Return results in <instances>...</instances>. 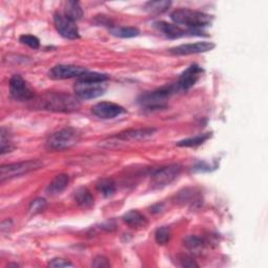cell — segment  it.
<instances>
[{
	"label": "cell",
	"instance_id": "obj_1",
	"mask_svg": "<svg viewBox=\"0 0 268 268\" xmlns=\"http://www.w3.org/2000/svg\"><path fill=\"white\" fill-rule=\"evenodd\" d=\"M109 76L99 72H85L74 85V93L81 100H91L103 95L107 89Z\"/></svg>",
	"mask_w": 268,
	"mask_h": 268
},
{
	"label": "cell",
	"instance_id": "obj_2",
	"mask_svg": "<svg viewBox=\"0 0 268 268\" xmlns=\"http://www.w3.org/2000/svg\"><path fill=\"white\" fill-rule=\"evenodd\" d=\"M39 108L53 112L76 111L81 104L79 98L64 92H47L38 100Z\"/></svg>",
	"mask_w": 268,
	"mask_h": 268
},
{
	"label": "cell",
	"instance_id": "obj_3",
	"mask_svg": "<svg viewBox=\"0 0 268 268\" xmlns=\"http://www.w3.org/2000/svg\"><path fill=\"white\" fill-rule=\"evenodd\" d=\"M171 19L176 24L184 25L190 30H200L210 25L213 22V16L190 9H179L174 11L171 14Z\"/></svg>",
	"mask_w": 268,
	"mask_h": 268
},
{
	"label": "cell",
	"instance_id": "obj_4",
	"mask_svg": "<svg viewBox=\"0 0 268 268\" xmlns=\"http://www.w3.org/2000/svg\"><path fill=\"white\" fill-rule=\"evenodd\" d=\"M81 139V134L73 128H64L50 134L46 140V148L51 151H62L76 145Z\"/></svg>",
	"mask_w": 268,
	"mask_h": 268
},
{
	"label": "cell",
	"instance_id": "obj_5",
	"mask_svg": "<svg viewBox=\"0 0 268 268\" xmlns=\"http://www.w3.org/2000/svg\"><path fill=\"white\" fill-rule=\"evenodd\" d=\"M42 167H43V163L38 159L26 160V162H20V163L3 166L0 168V181L5 182L6 180L19 177L21 175L31 173L33 171H37Z\"/></svg>",
	"mask_w": 268,
	"mask_h": 268
},
{
	"label": "cell",
	"instance_id": "obj_6",
	"mask_svg": "<svg viewBox=\"0 0 268 268\" xmlns=\"http://www.w3.org/2000/svg\"><path fill=\"white\" fill-rule=\"evenodd\" d=\"M174 92V87H164L151 92L143 94L139 99V103L142 107L149 110H158L166 108L168 105V100Z\"/></svg>",
	"mask_w": 268,
	"mask_h": 268
},
{
	"label": "cell",
	"instance_id": "obj_7",
	"mask_svg": "<svg viewBox=\"0 0 268 268\" xmlns=\"http://www.w3.org/2000/svg\"><path fill=\"white\" fill-rule=\"evenodd\" d=\"M181 168L177 165L157 169L151 175V185L153 189H162L172 183L180 174Z\"/></svg>",
	"mask_w": 268,
	"mask_h": 268
},
{
	"label": "cell",
	"instance_id": "obj_8",
	"mask_svg": "<svg viewBox=\"0 0 268 268\" xmlns=\"http://www.w3.org/2000/svg\"><path fill=\"white\" fill-rule=\"evenodd\" d=\"M10 92L13 99L24 102L33 100L35 92L25 80L19 75L14 74L10 80Z\"/></svg>",
	"mask_w": 268,
	"mask_h": 268
},
{
	"label": "cell",
	"instance_id": "obj_9",
	"mask_svg": "<svg viewBox=\"0 0 268 268\" xmlns=\"http://www.w3.org/2000/svg\"><path fill=\"white\" fill-rule=\"evenodd\" d=\"M53 22L59 34L66 39H78L80 37L79 29L74 21L66 17L63 13H56L53 16Z\"/></svg>",
	"mask_w": 268,
	"mask_h": 268
},
{
	"label": "cell",
	"instance_id": "obj_10",
	"mask_svg": "<svg viewBox=\"0 0 268 268\" xmlns=\"http://www.w3.org/2000/svg\"><path fill=\"white\" fill-rule=\"evenodd\" d=\"M92 114L103 120H110L125 113L124 107L111 102H101L95 104L91 108Z\"/></svg>",
	"mask_w": 268,
	"mask_h": 268
},
{
	"label": "cell",
	"instance_id": "obj_11",
	"mask_svg": "<svg viewBox=\"0 0 268 268\" xmlns=\"http://www.w3.org/2000/svg\"><path fill=\"white\" fill-rule=\"evenodd\" d=\"M85 72H87V69L82 66L59 64L53 66L48 71V76L52 80H66L72 78H80Z\"/></svg>",
	"mask_w": 268,
	"mask_h": 268
},
{
	"label": "cell",
	"instance_id": "obj_12",
	"mask_svg": "<svg viewBox=\"0 0 268 268\" xmlns=\"http://www.w3.org/2000/svg\"><path fill=\"white\" fill-rule=\"evenodd\" d=\"M215 48V44L213 42H196V43H187L182 44L176 47H173L170 49V52L172 55L177 56H187V55H194V53H201L206 52Z\"/></svg>",
	"mask_w": 268,
	"mask_h": 268
},
{
	"label": "cell",
	"instance_id": "obj_13",
	"mask_svg": "<svg viewBox=\"0 0 268 268\" xmlns=\"http://www.w3.org/2000/svg\"><path fill=\"white\" fill-rule=\"evenodd\" d=\"M202 72H203V69L199 65H197V64L191 65L180 74V76L178 79L177 86L182 90H189L197 83Z\"/></svg>",
	"mask_w": 268,
	"mask_h": 268
},
{
	"label": "cell",
	"instance_id": "obj_14",
	"mask_svg": "<svg viewBox=\"0 0 268 268\" xmlns=\"http://www.w3.org/2000/svg\"><path fill=\"white\" fill-rule=\"evenodd\" d=\"M156 129L144 128V129H131L125 132H121L117 136V139L122 141H140L152 137Z\"/></svg>",
	"mask_w": 268,
	"mask_h": 268
},
{
	"label": "cell",
	"instance_id": "obj_15",
	"mask_svg": "<svg viewBox=\"0 0 268 268\" xmlns=\"http://www.w3.org/2000/svg\"><path fill=\"white\" fill-rule=\"evenodd\" d=\"M154 25L159 32H162L167 38H170V39H178V38L184 37L186 34H190L189 31H184V30L180 29L178 25L168 23L165 21L156 22V23H154Z\"/></svg>",
	"mask_w": 268,
	"mask_h": 268
},
{
	"label": "cell",
	"instance_id": "obj_16",
	"mask_svg": "<svg viewBox=\"0 0 268 268\" xmlns=\"http://www.w3.org/2000/svg\"><path fill=\"white\" fill-rule=\"evenodd\" d=\"M69 183V176L67 174H59L48 184L46 192L49 195H58L62 193Z\"/></svg>",
	"mask_w": 268,
	"mask_h": 268
},
{
	"label": "cell",
	"instance_id": "obj_17",
	"mask_svg": "<svg viewBox=\"0 0 268 268\" xmlns=\"http://www.w3.org/2000/svg\"><path fill=\"white\" fill-rule=\"evenodd\" d=\"M123 220L129 226L136 228L145 227L148 224L147 218L143 215V214H141L139 210H134V209L126 213L123 216Z\"/></svg>",
	"mask_w": 268,
	"mask_h": 268
},
{
	"label": "cell",
	"instance_id": "obj_18",
	"mask_svg": "<svg viewBox=\"0 0 268 268\" xmlns=\"http://www.w3.org/2000/svg\"><path fill=\"white\" fill-rule=\"evenodd\" d=\"M74 200L82 208H90L94 204V198L86 187H81L74 192Z\"/></svg>",
	"mask_w": 268,
	"mask_h": 268
},
{
	"label": "cell",
	"instance_id": "obj_19",
	"mask_svg": "<svg viewBox=\"0 0 268 268\" xmlns=\"http://www.w3.org/2000/svg\"><path fill=\"white\" fill-rule=\"evenodd\" d=\"M63 14L75 22L83 17V10L81 7H80L79 3L67 2L65 4V9Z\"/></svg>",
	"mask_w": 268,
	"mask_h": 268
},
{
	"label": "cell",
	"instance_id": "obj_20",
	"mask_svg": "<svg viewBox=\"0 0 268 268\" xmlns=\"http://www.w3.org/2000/svg\"><path fill=\"white\" fill-rule=\"evenodd\" d=\"M97 189L104 197H110L116 193L117 186H116V182L112 179L105 178V179H101L97 183Z\"/></svg>",
	"mask_w": 268,
	"mask_h": 268
},
{
	"label": "cell",
	"instance_id": "obj_21",
	"mask_svg": "<svg viewBox=\"0 0 268 268\" xmlns=\"http://www.w3.org/2000/svg\"><path fill=\"white\" fill-rule=\"evenodd\" d=\"M171 6V2L167 0H157V2H149L145 6V10L151 14H162L166 12Z\"/></svg>",
	"mask_w": 268,
	"mask_h": 268
},
{
	"label": "cell",
	"instance_id": "obj_22",
	"mask_svg": "<svg viewBox=\"0 0 268 268\" xmlns=\"http://www.w3.org/2000/svg\"><path fill=\"white\" fill-rule=\"evenodd\" d=\"M184 245L193 253H200L205 246V241L197 236H190L185 238Z\"/></svg>",
	"mask_w": 268,
	"mask_h": 268
},
{
	"label": "cell",
	"instance_id": "obj_23",
	"mask_svg": "<svg viewBox=\"0 0 268 268\" xmlns=\"http://www.w3.org/2000/svg\"><path fill=\"white\" fill-rule=\"evenodd\" d=\"M212 137V133H204V134H200V136L191 138V139H186L183 141H180L177 143L178 147H197L202 145L204 142H206L209 138Z\"/></svg>",
	"mask_w": 268,
	"mask_h": 268
},
{
	"label": "cell",
	"instance_id": "obj_24",
	"mask_svg": "<svg viewBox=\"0 0 268 268\" xmlns=\"http://www.w3.org/2000/svg\"><path fill=\"white\" fill-rule=\"evenodd\" d=\"M111 33L116 37L120 38H133L137 37L140 34V31L137 28L132 26H122V28H113L111 29Z\"/></svg>",
	"mask_w": 268,
	"mask_h": 268
},
{
	"label": "cell",
	"instance_id": "obj_25",
	"mask_svg": "<svg viewBox=\"0 0 268 268\" xmlns=\"http://www.w3.org/2000/svg\"><path fill=\"white\" fill-rule=\"evenodd\" d=\"M171 238V229L167 226L159 227L155 233V240L159 245L167 244Z\"/></svg>",
	"mask_w": 268,
	"mask_h": 268
},
{
	"label": "cell",
	"instance_id": "obj_26",
	"mask_svg": "<svg viewBox=\"0 0 268 268\" xmlns=\"http://www.w3.org/2000/svg\"><path fill=\"white\" fill-rule=\"evenodd\" d=\"M13 149H14V146H13L11 140L9 139V131L7 133L6 129L3 128L2 129V149H0V151H2V154L4 155L8 152H11Z\"/></svg>",
	"mask_w": 268,
	"mask_h": 268
},
{
	"label": "cell",
	"instance_id": "obj_27",
	"mask_svg": "<svg viewBox=\"0 0 268 268\" xmlns=\"http://www.w3.org/2000/svg\"><path fill=\"white\" fill-rule=\"evenodd\" d=\"M19 41L22 44L28 45L34 49H38L40 47V40L36 36H33V35H22L19 38Z\"/></svg>",
	"mask_w": 268,
	"mask_h": 268
},
{
	"label": "cell",
	"instance_id": "obj_28",
	"mask_svg": "<svg viewBox=\"0 0 268 268\" xmlns=\"http://www.w3.org/2000/svg\"><path fill=\"white\" fill-rule=\"evenodd\" d=\"M46 206V201L43 198H37L35 200L32 201L31 205H30V213L35 215V214H38L40 212H42Z\"/></svg>",
	"mask_w": 268,
	"mask_h": 268
},
{
	"label": "cell",
	"instance_id": "obj_29",
	"mask_svg": "<svg viewBox=\"0 0 268 268\" xmlns=\"http://www.w3.org/2000/svg\"><path fill=\"white\" fill-rule=\"evenodd\" d=\"M72 263H70L69 261L65 260V259H61V258H57L53 259L48 263V267H55V268H61V267H71Z\"/></svg>",
	"mask_w": 268,
	"mask_h": 268
},
{
	"label": "cell",
	"instance_id": "obj_30",
	"mask_svg": "<svg viewBox=\"0 0 268 268\" xmlns=\"http://www.w3.org/2000/svg\"><path fill=\"white\" fill-rule=\"evenodd\" d=\"M92 266L93 267H97V268H102V267H110V263H109V260L103 257V256H98L93 259V263H92Z\"/></svg>",
	"mask_w": 268,
	"mask_h": 268
},
{
	"label": "cell",
	"instance_id": "obj_31",
	"mask_svg": "<svg viewBox=\"0 0 268 268\" xmlns=\"http://www.w3.org/2000/svg\"><path fill=\"white\" fill-rule=\"evenodd\" d=\"M179 261H180V265L183 267H198V264H196L192 258L187 256H182Z\"/></svg>",
	"mask_w": 268,
	"mask_h": 268
},
{
	"label": "cell",
	"instance_id": "obj_32",
	"mask_svg": "<svg viewBox=\"0 0 268 268\" xmlns=\"http://www.w3.org/2000/svg\"><path fill=\"white\" fill-rule=\"evenodd\" d=\"M12 225H13V223H12V220H10V219L3 221V223H2V232L5 233L6 229L9 231L12 227Z\"/></svg>",
	"mask_w": 268,
	"mask_h": 268
}]
</instances>
